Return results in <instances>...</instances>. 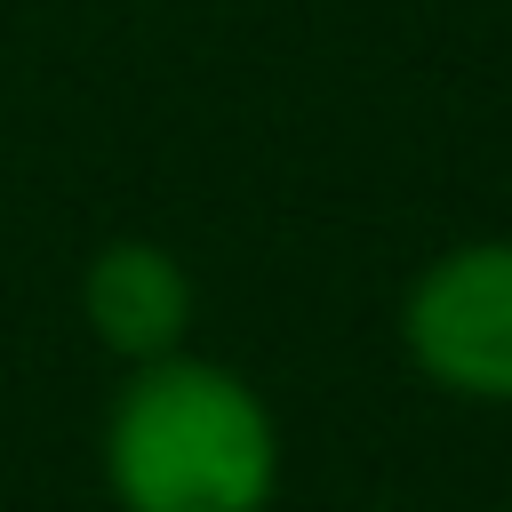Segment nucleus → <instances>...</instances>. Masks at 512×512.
<instances>
[{
    "label": "nucleus",
    "instance_id": "1",
    "mask_svg": "<svg viewBox=\"0 0 512 512\" xmlns=\"http://www.w3.org/2000/svg\"><path fill=\"white\" fill-rule=\"evenodd\" d=\"M96 472L120 512H272L280 416L240 368L176 344L120 368L96 424Z\"/></svg>",
    "mask_w": 512,
    "mask_h": 512
},
{
    "label": "nucleus",
    "instance_id": "2",
    "mask_svg": "<svg viewBox=\"0 0 512 512\" xmlns=\"http://www.w3.org/2000/svg\"><path fill=\"white\" fill-rule=\"evenodd\" d=\"M408 368L472 408H512V232H480L416 264L400 288Z\"/></svg>",
    "mask_w": 512,
    "mask_h": 512
},
{
    "label": "nucleus",
    "instance_id": "3",
    "mask_svg": "<svg viewBox=\"0 0 512 512\" xmlns=\"http://www.w3.org/2000/svg\"><path fill=\"white\" fill-rule=\"evenodd\" d=\"M80 320H88V336L120 368H136V360H160V352L192 344L200 288H192V272H184L176 248L128 232V240H104L88 256V272H80Z\"/></svg>",
    "mask_w": 512,
    "mask_h": 512
}]
</instances>
